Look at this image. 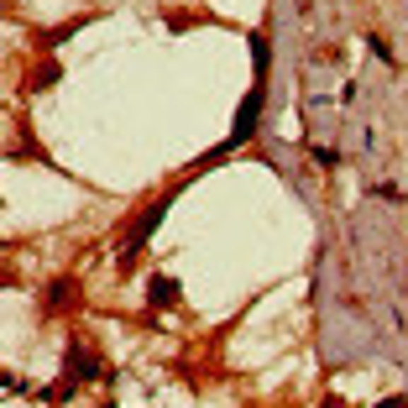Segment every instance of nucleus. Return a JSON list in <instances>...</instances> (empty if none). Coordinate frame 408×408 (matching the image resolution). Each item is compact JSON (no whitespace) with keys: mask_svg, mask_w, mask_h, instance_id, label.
<instances>
[{"mask_svg":"<svg viewBox=\"0 0 408 408\" xmlns=\"http://www.w3.org/2000/svg\"><path fill=\"white\" fill-rule=\"evenodd\" d=\"M387 408H403V403H387Z\"/></svg>","mask_w":408,"mask_h":408,"instance_id":"f257e3e1","label":"nucleus"}]
</instances>
